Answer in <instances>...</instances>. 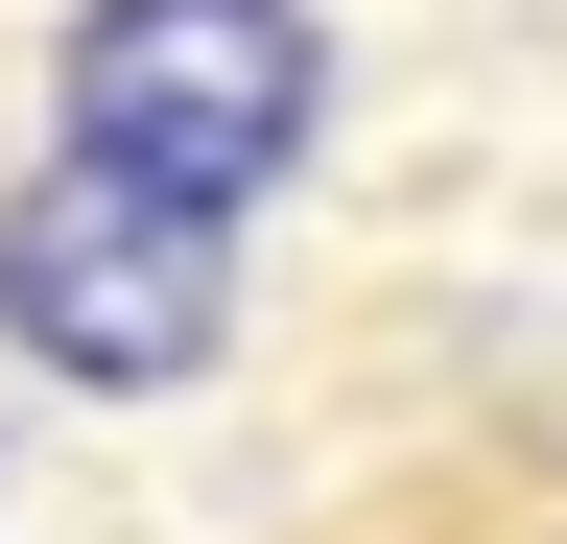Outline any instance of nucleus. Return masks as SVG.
Returning a JSON list of instances; mask_svg holds the SVG:
<instances>
[{"instance_id": "f257e3e1", "label": "nucleus", "mask_w": 567, "mask_h": 544, "mask_svg": "<svg viewBox=\"0 0 567 544\" xmlns=\"http://www.w3.org/2000/svg\"><path fill=\"white\" fill-rule=\"evenodd\" d=\"M331 119V24L308 0H71L48 48V166L142 189V214H213L237 237Z\"/></svg>"}, {"instance_id": "f03ea898", "label": "nucleus", "mask_w": 567, "mask_h": 544, "mask_svg": "<svg viewBox=\"0 0 567 544\" xmlns=\"http://www.w3.org/2000/svg\"><path fill=\"white\" fill-rule=\"evenodd\" d=\"M0 331H24L48 379H95V402H166V379L237 356V237L142 214V189H95V166H24L0 189Z\"/></svg>"}, {"instance_id": "7ed1b4c3", "label": "nucleus", "mask_w": 567, "mask_h": 544, "mask_svg": "<svg viewBox=\"0 0 567 544\" xmlns=\"http://www.w3.org/2000/svg\"><path fill=\"white\" fill-rule=\"evenodd\" d=\"M379 544H544V521H379Z\"/></svg>"}]
</instances>
